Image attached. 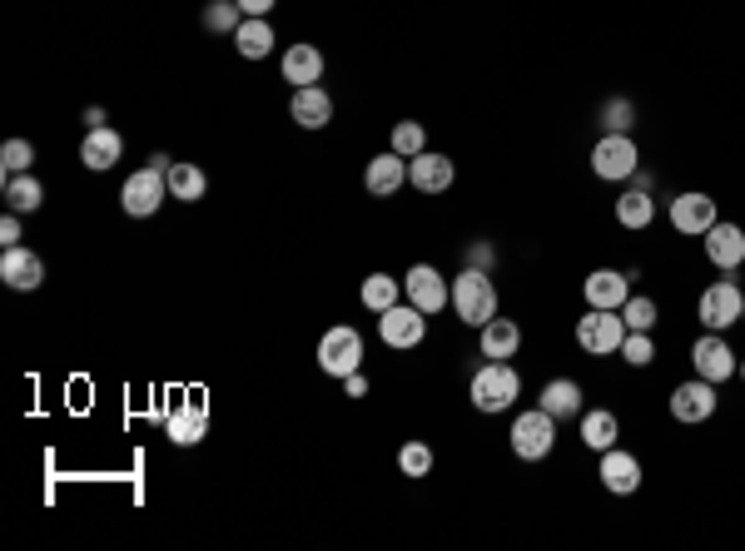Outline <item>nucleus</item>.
Wrapping results in <instances>:
<instances>
[{
    "mask_svg": "<svg viewBox=\"0 0 745 551\" xmlns=\"http://www.w3.org/2000/svg\"><path fill=\"white\" fill-rule=\"evenodd\" d=\"M467 398H473L477 412H507L522 398L517 368L507 363V358H487V363L473 373V383H467Z\"/></svg>",
    "mask_w": 745,
    "mask_h": 551,
    "instance_id": "f257e3e1",
    "label": "nucleus"
},
{
    "mask_svg": "<svg viewBox=\"0 0 745 551\" xmlns=\"http://www.w3.org/2000/svg\"><path fill=\"white\" fill-rule=\"evenodd\" d=\"M453 309L467 328H483L487 318H497V283L483 269H463L453 279Z\"/></svg>",
    "mask_w": 745,
    "mask_h": 551,
    "instance_id": "f03ea898",
    "label": "nucleus"
},
{
    "mask_svg": "<svg viewBox=\"0 0 745 551\" xmlns=\"http://www.w3.org/2000/svg\"><path fill=\"white\" fill-rule=\"evenodd\" d=\"M318 368H324L328 378H338V383H344L348 373H358V368H364V333H358L354 323H334L318 338Z\"/></svg>",
    "mask_w": 745,
    "mask_h": 551,
    "instance_id": "7ed1b4c3",
    "label": "nucleus"
},
{
    "mask_svg": "<svg viewBox=\"0 0 745 551\" xmlns=\"http://www.w3.org/2000/svg\"><path fill=\"white\" fill-rule=\"evenodd\" d=\"M507 442H513V452H517L522 462L552 458V448H557V418H552L547 408L517 412V418H513V432H507Z\"/></svg>",
    "mask_w": 745,
    "mask_h": 551,
    "instance_id": "20e7f679",
    "label": "nucleus"
},
{
    "mask_svg": "<svg viewBox=\"0 0 745 551\" xmlns=\"http://www.w3.org/2000/svg\"><path fill=\"white\" fill-rule=\"evenodd\" d=\"M165 199H169V169H159L155 159H149L145 169H135V174L125 179V189H120V204H125V214H130V219L159 214Z\"/></svg>",
    "mask_w": 745,
    "mask_h": 551,
    "instance_id": "39448f33",
    "label": "nucleus"
},
{
    "mask_svg": "<svg viewBox=\"0 0 745 551\" xmlns=\"http://www.w3.org/2000/svg\"><path fill=\"white\" fill-rule=\"evenodd\" d=\"M622 338H626L622 309H587V313L577 318V343H582V353H592V358L622 353Z\"/></svg>",
    "mask_w": 745,
    "mask_h": 551,
    "instance_id": "423d86ee",
    "label": "nucleus"
},
{
    "mask_svg": "<svg viewBox=\"0 0 745 551\" xmlns=\"http://www.w3.org/2000/svg\"><path fill=\"white\" fill-rule=\"evenodd\" d=\"M636 169H642V150H636L632 134H602V140L592 144V174L596 179L622 184V179H632Z\"/></svg>",
    "mask_w": 745,
    "mask_h": 551,
    "instance_id": "0eeeda50",
    "label": "nucleus"
},
{
    "mask_svg": "<svg viewBox=\"0 0 745 551\" xmlns=\"http://www.w3.org/2000/svg\"><path fill=\"white\" fill-rule=\"evenodd\" d=\"M741 313H745V293H741L736 279H716L706 293H701V303H696V318L711 328V333L741 323Z\"/></svg>",
    "mask_w": 745,
    "mask_h": 551,
    "instance_id": "6e6552de",
    "label": "nucleus"
},
{
    "mask_svg": "<svg viewBox=\"0 0 745 551\" xmlns=\"http://www.w3.org/2000/svg\"><path fill=\"white\" fill-rule=\"evenodd\" d=\"M378 333L388 348L413 353V348H423V338H428V313L413 309V303H393L388 313H378Z\"/></svg>",
    "mask_w": 745,
    "mask_h": 551,
    "instance_id": "1a4fd4ad",
    "label": "nucleus"
},
{
    "mask_svg": "<svg viewBox=\"0 0 745 551\" xmlns=\"http://www.w3.org/2000/svg\"><path fill=\"white\" fill-rule=\"evenodd\" d=\"M403 293H408V303L413 309H423V313H443L447 303H453V283L443 279L433 263H413L408 269V279H403Z\"/></svg>",
    "mask_w": 745,
    "mask_h": 551,
    "instance_id": "9d476101",
    "label": "nucleus"
},
{
    "mask_svg": "<svg viewBox=\"0 0 745 551\" xmlns=\"http://www.w3.org/2000/svg\"><path fill=\"white\" fill-rule=\"evenodd\" d=\"M691 363H696V378H711V383H726V378H736V348L726 343L721 333H701L696 343H691Z\"/></svg>",
    "mask_w": 745,
    "mask_h": 551,
    "instance_id": "9b49d317",
    "label": "nucleus"
},
{
    "mask_svg": "<svg viewBox=\"0 0 745 551\" xmlns=\"http://www.w3.org/2000/svg\"><path fill=\"white\" fill-rule=\"evenodd\" d=\"M716 383L711 378H691V383H681L676 393H670V418L686 422V428H696V422L716 418Z\"/></svg>",
    "mask_w": 745,
    "mask_h": 551,
    "instance_id": "f8f14e48",
    "label": "nucleus"
},
{
    "mask_svg": "<svg viewBox=\"0 0 745 551\" xmlns=\"http://www.w3.org/2000/svg\"><path fill=\"white\" fill-rule=\"evenodd\" d=\"M716 199L711 194H696V189H691V194H676L670 199V229H676V234H691V239H706V229L716 224Z\"/></svg>",
    "mask_w": 745,
    "mask_h": 551,
    "instance_id": "ddd939ff",
    "label": "nucleus"
},
{
    "mask_svg": "<svg viewBox=\"0 0 745 551\" xmlns=\"http://www.w3.org/2000/svg\"><path fill=\"white\" fill-rule=\"evenodd\" d=\"M0 279L16 293H36L40 283H46V263H40V253H30L26 243H10V249L0 253Z\"/></svg>",
    "mask_w": 745,
    "mask_h": 551,
    "instance_id": "4468645a",
    "label": "nucleus"
},
{
    "mask_svg": "<svg viewBox=\"0 0 745 551\" xmlns=\"http://www.w3.org/2000/svg\"><path fill=\"white\" fill-rule=\"evenodd\" d=\"M582 299H587V309H622L626 299H632V273L622 269H596L582 279Z\"/></svg>",
    "mask_w": 745,
    "mask_h": 551,
    "instance_id": "2eb2a0df",
    "label": "nucleus"
},
{
    "mask_svg": "<svg viewBox=\"0 0 745 551\" xmlns=\"http://www.w3.org/2000/svg\"><path fill=\"white\" fill-rule=\"evenodd\" d=\"M453 179H457L453 159L438 150H423L408 159V184L418 189V194H443V189H453Z\"/></svg>",
    "mask_w": 745,
    "mask_h": 551,
    "instance_id": "dca6fc26",
    "label": "nucleus"
},
{
    "mask_svg": "<svg viewBox=\"0 0 745 551\" xmlns=\"http://www.w3.org/2000/svg\"><path fill=\"white\" fill-rule=\"evenodd\" d=\"M596 477H602V487H606V492H616V497L642 492V462H636L626 448H606Z\"/></svg>",
    "mask_w": 745,
    "mask_h": 551,
    "instance_id": "f3484780",
    "label": "nucleus"
},
{
    "mask_svg": "<svg viewBox=\"0 0 745 551\" xmlns=\"http://www.w3.org/2000/svg\"><path fill=\"white\" fill-rule=\"evenodd\" d=\"M165 432L175 448H195V442H205V398L189 393L185 402H175V412L165 418Z\"/></svg>",
    "mask_w": 745,
    "mask_h": 551,
    "instance_id": "a211bd4d",
    "label": "nucleus"
},
{
    "mask_svg": "<svg viewBox=\"0 0 745 551\" xmlns=\"http://www.w3.org/2000/svg\"><path fill=\"white\" fill-rule=\"evenodd\" d=\"M403 184H408V159H403L398 150L368 159V169H364V189H368L372 199H393Z\"/></svg>",
    "mask_w": 745,
    "mask_h": 551,
    "instance_id": "6ab92c4d",
    "label": "nucleus"
},
{
    "mask_svg": "<svg viewBox=\"0 0 745 551\" xmlns=\"http://www.w3.org/2000/svg\"><path fill=\"white\" fill-rule=\"evenodd\" d=\"M706 259L716 263L721 273H736L741 263H745V229H736V224H711L706 229Z\"/></svg>",
    "mask_w": 745,
    "mask_h": 551,
    "instance_id": "aec40b11",
    "label": "nucleus"
},
{
    "mask_svg": "<svg viewBox=\"0 0 745 551\" xmlns=\"http://www.w3.org/2000/svg\"><path fill=\"white\" fill-rule=\"evenodd\" d=\"M120 154H125V140H120V130H110V124H95V130L80 140V159H85V169H95V174L115 169Z\"/></svg>",
    "mask_w": 745,
    "mask_h": 551,
    "instance_id": "412c9836",
    "label": "nucleus"
},
{
    "mask_svg": "<svg viewBox=\"0 0 745 551\" xmlns=\"http://www.w3.org/2000/svg\"><path fill=\"white\" fill-rule=\"evenodd\" d=\"M289 114H294L298 130H324V124L334 120V100H328L324 84H304V90H294Z\"/></svg>",
    "mask_w": 745,
    "mask_h": 551,
    "instance_id": "4be33fe9",
    "label": "nucleus"
},
{
    "mask_svg": "<svg viewBox=\"0 0 745 551\" xmlns=\"http://www.w3.org/2000/svg\"><path fill=\"white\" fill-rule=\"evenodd\" d=\"M284 80H289L294 90H304V84H318V80H324V50L308 46V40L289 46V50H284Z\"/></svg>",
    "mask_w": 745,
    "mask_h": 551,
    "instance_id": "5701e85b",
    "label": "nucleus"
},
{
    "mask_svg": "<svg viewBox=\"0 0 745 551\" xmlns=\"http://www.w3.org/2000/svg\"><path fill=\"white\" fill-rule=\"evenodd\" d=\"M477 348H483V358H513L517 348H522L517 318H487V323H483V338H477Z\"/></svg>",
    "mask_w": 745,
    "mask_h": 551,
    "instance_id": "b1692460",
    "label": "nucleus"
},
{
    "mask_svg": "<svg viewBox=\"0 0 745 551\" xmlns=\"http://www.w3.org/2000/svg\"><path fill=\"white\" fill-rule=\"evenodd\" d=\"M234 50H239L244 60H264L274 50V26L269 16H244V26L234 30Z\"/></svg>",
    "mask_w": 745,
    "mask_h": 551,
    "instance_id": "393cba45",
    "label": "nucleus"
},
{
    "mask_svg": "<svg viewBox=\"0 0 745 551\" xmlns=\"http://www.w3.org/2000/svg\"><path fill=\"white\" fill-rule=\"evenodd\" d=\"M537 408H547L552 418H582V383L577 378H552L547 388H542V402Z\"/></svg>",
    "mask_w": 745,
    "mask_h": 551,
    "instance_id": "a878e982",
    "label": "nucleus"
},
{
    "mask_svg": "<svg viewBox=\"0 0 745 551\" xmlns=\"http://www.w3.org/2000/svg\"><path fill=\"white\" fill-rule=\"evenodd\" d=\"M616 438H622V422H616V412H612V408H592V412H582V442H587L592 452L616 448Z\"/></svg>",
    "mask_w": 745,
    "mask_h": 551,
    "instance_id": "bb28decb",
    "label": "nucleus"
},
{
    "mask_svg": "<svg viewBox=\"0 0 745 551\" xmlns=\"http://www.w3.org/2000/svg\"><path fill=\"white\" fill-rule=\"evenodd\" d=\"M616 224H622V229H652L656 224L652 189H626V194L616 199Z\"/></svg>",
    "mask_w": 745,
    "mask_h": 551,
    "instance_id": "cd10ccee",
    "label": "nucleus"
},
{
    "mask_svg": "<svg viewBox=\"0 0 745 551\" xmlns=\"http://www.w3.org/2000/svg\"><path fill=\"white\" fill-rule=\"evenodd\" d=\"M46 204V189L36 174H6V209L10 214H36Z\"/></svg>",
    "mask_w": 745,
    "mask_h": 551,
    "instance_id": "c85d7f7f",
    "label": "nucleus"
},
{
    "mask_svg": "<svg viewBox=\"0 0 745 551\" xmlns=\"http://www.w3.org/2000/svg\"><path fill=\"white\" fill-rule=\"evenodd\" d=\"M209 189L205 169L189 164V159H179V164H169V199H185V204H199Z\"/></svg>",
    "mask_w": 745,
    "mask_h": 551,
    "instance_id": "c756f323",
    "label": "nucleus"
},
{
    "mask_svg": "<svg viewBox=\"0 0 745 551\" xmlns=\"http://www.w3.org/2000/svg\"><path fill=\"white\" fill-rule=\"evenodd\" d=\"M358 299H364L368 313H388L393 303L403 299V283L388 279V273H368V279H364V293H358Z\"/></svg>",
    "mask_w": 745,
    "mask_h": 551,
    "instance_id": "7c9ffc66",
    "label": "nucleus"
},
{
    "mask_svg": "<svg viewBox=\"0 0 745 551\" xmlns=\"http://www.w3.org/2000/svg\"><path fill=\"white\" fill-rule=\"evenodd\" d=\"M239 26H244L239 0H209V6H205V30H215V36H234Z\"/></svg>",
    "mask_w": 745,
    "mask_h": 551,
    "instance_id": "2f4dec72",
    "label": "nucleus"
},
{
    "mask_svg": "<svg viewBox=\"0 0 745 551\" xmlns=\"http://www.w3.org/2000/svg\"><path fill=\"white\" fill-rule=\"evenodd\" d=\"M433 462H438V458H433V448H428V442H418V438L398 448V472L403 477H428Z\"/></svg>",
    "mask_w": 745,
    "mask_h": 551,
    "instance_id": "473e14b6",
    "label": "nucleus"
},
{
    "mask_svg": "<svg viewBox=\"0 0 745 551\" xmlns=\"http://www.w3.org/2000/svg\"><path fill=\"white\" fill-rule=\"evenodd\" d=\"M393 150H398L403 159H413V154H423V150H428V130H423V124L418 120H398V124H393Z\"/></svg>",
    "mask_w": 745,
    "mask_h": 551,
    "instance_id": "72a5a7b5",
    "label": "nucleus"
},
{
    "mask_svg": "<svg viewBox=\"0 0 745 551\" xmlns=\"http://www.w3.org/2000/svg\"><path fill=\"white\" fill-rule=\"evenodd\" d=\"M622 318H626V328H636V333H652L656 318H662V309H656V299H642V293H632V299L622 303Z\"/></svg>",
    "mask_w": 745,
    "mask_h": 551,
    "instance_id": "f704fd0d",
    "label": "nucleus"
},
{
    "mask_svg": "<svg viewBox=\"0 0 745 551\" xmlns=\"http://www.w3.org/2000/svg\"><path fill=\"white\" fill-rule=\"evenodd\" d=\"M30 164H36V144H30V140H6V144H0V169H6V174H30Z\"/></svg>",
    "mask_w": 745,
    "mask_h": 551,
    "instance_id": "c9c22d12",
    "label": "nucleus"
},
{
    "mask_svg": "<svg viewBox=\"0 0 745 551\" xmlns=\"http://www.w3.org/2000/svg\"><path fill=\"white\" fill-rule=\"evenodd\" d=\"M622 358L632 368H652L656 363V343H652V333H636V328H626V338H622Z\"/></svg>",
    "mask_w": 745,
    "mask_h": 551,
    "instance_id": "e433bc0d",
    "label": "nucleus"
},
{
    "mask_svg": "<svg viewBox=\"0 0 745 551\" xmlns=\"http://www.w3.org/2000/svg\"><path fill=\"white\" fill-rule=\"evenodd\" d=\"M602 124H606V134H632V124H636V104H632V100H606Z\"/></svg>",
    "mask_w": 745,
    "mask_h": 551,
    "instance_id": "4c0bfd02",
    "label": "nucleus"
},
{
    "mask_svg": "<svg viewBox=\"0 0 745 551\" xmlns=\"http://www.w3.org/2000/svg\"><path fill=\"white\" fill-rule=\"evenodd\" d=\"M463 259H467V269H483L487 273V269H493V243H473Z\"/></svg>",
    "mask_w": 745,
    "mask_h": 551,
    "instance_id": "58836bf2",
    "label": "nucleus"
},
{
    "mask_svg": "<svg viewBox=\"0 0 745 551\" xmlns=\"http://www.w3.org/2000/svg\"><path fill=\"white\" fill-rule=\"evenodd\" d=\"M0 243H6V249H10V243H20V214L0 219Z\"/></svg>",
    "mask_w": 745,
    "mask_h": 551,
    "instance_id": "ea45409f",
    "label": "nucleus"
},
{
    "mask_svg": "<svg viewBox=\"0 0 745 551\" xmlns=\"http://www.w3.org/2000/svg\"><path fill=\"white\" fill-rule=\"evenodd\" d=\"M344 393H348V398H368V378H364V368L344 378Z\"/></svg>",
    "mask_w": 745,
    "mask_h": 551,
    "instance_id": "a19ab883",
    "label": "nucleus"
},
{
    "mask_svg": "<svg viewBox=\"0 0 745 551\" xmlns=\"http://www.w3.org/2000/svg\"><path fill=\"white\" fill-rule=\"evenodd\" d=\"M239 6H244V16H269L279 0H239Z\"/></svg>",
    "mask_w": 745,
    "mask_h": 551,
    "instance_id": "79ce46f5",
    "label": "nucleus"
},
{
    "mask_svg": "<svg viewBox=\"0 0 745 551\" xmlns=\"http://www.w3.org/2000/svg\"><path fill=\"white\" fill-rule=\"evenodd\" d=\"M736 378H741V383H745V363H741V368H736Z\"/></svg>",
    "mask_w": 745,
    "mask_h": 551,
    "instance_id": "37998d69",
    "label": "nucleus"
},
{
    "mask_svg": "<svg viewBox=\"0 0 745 551\" xmlns=\"http://www.w3.org/2000/svg\"><path fill=\"white\" fill-rule=\"evenodd\" d=\"M741 323H745V313H741Z\"/></svg>",
    "mask_w": 745,
    "mask_h": 551,
    "instance_id": "c03bdc74",
    "label": "nucleus"
}]
</instances>
